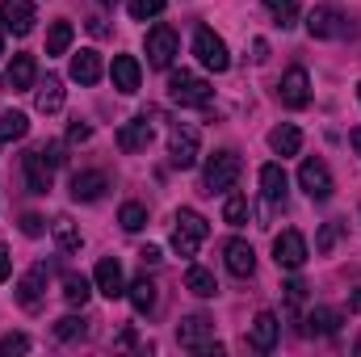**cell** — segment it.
Returning <instances> with one entry per match:
<instances>
[{"instance_id": "1", "label": "cell", "mask_w": 361, "mask_h": 357, "mask_svg": "<svg viewBox=\"0 0 361 357\" xmlns=\"http://www.w3.org/2000/svg\"><path fill=\"white\" fill-rule=\"evenodd\" d=\"M206 236H210V223H206L197 210H177V227H173V248H177V257H193Z\"/></svg>"}, {"instance_id": "2", "label": "cell", "mask_w": 361, "mask_h": 357, "mask_svg": "<svg viewBox=\"0 0 361 357\" xmlns=\"http://www.w3.org/2000/svg\"><path fill=\"white\" fill-rule=\"evenodd\" d=\"M177 341L185 349H193V353H210V357L223 353V345L214 341V320H206V315H189L177 328Z\"/></svg>"}, {"instance_id": "3", "label": "cell", "mask_w": 361, "mask_h": 357, "mask_svg": "<svg viewBox=\"0 0 361 357\" xmlns=\"http://www.w3.org/2000/svg\"><path fill=\"white\" fill-rule=\"evenodd\" d=\"M169 97H173L177 105L206 109V105H210V97H214V89H210L202 76H193V72H173V76H169Z\"/></svg>"}, {"instance_id": "4", "label": "cell", "mask_w": 361, "mask_h": 357, "mask_svg": "<svg viewBox=\"0 0 361 357\" xmlns=\"http://www.w3.org/2000/svg\"><path fill=\"white\" fill-rule=\"evenodd\" d=\"M307 30H311V38H349V34H353L349 17H345L341 8H332V4L311 8V13H307Z\"/></svg>"}, {"instance_id": "5", "label": "cell", "mask_w": 361, "mask_h": 357, "mask_svg": "<svg viewBox=\"0 0 361 357\" xmlns=\"http://www.w3.org/2000/svg\"><path fill=\"white\" fill-rule=\"evenodd\" d=\"M240 156L235 152H214L210 164H206V193H227L235 181H240Z\"/></svg>"}, {"instance_id": "6", "label": "cell", "mask_w": 361, "mask_h": 357, "mask_svg": "<svg viewBox=\"0 0 361 357\" xmlns=\"http://www.w3.org/2000/svg\"><path fill=\"white\" fill-rule=\"evenodd\" d=\"M193 55L202 59V68H210V72H227L231 68V55H227V42L214 34V30H197L193 34Z\"/></svg>"}, {"instance_id": "7", "label": "cell", "mask_w": 361, "mask_h": 357, "mask_svg": "<svg viewBox=\"0 0 361 357\" xmlns=\"http://www.w3.org/2000/svg\"><path fill=\"white\" fill-rule=\"evenodd\" d=\"M169 156H173L177 169H193V164H197V126H189V122H177V126H173V135H169Z\"/></svg>"}, {"instance_id": "8", "label": "cell", "mask_w": 361, "mask_h": 357, "mask_svg": "<svg viewBox=\"0 0 361 357\" xmlns=\"http://www.w3.org/2000/svg\"><path fill=\"white\" fill-rule=\"evenodd\" d=\"M177 30L173 25H152V34H147V59H152V68H173V59H177Z\"/></svg>"}, {"instance_id": "9", "label": "cell", "mask_w": 361, "mask_h": 357, "mask_svg": "<svg viewBox=\"0 0 361 357\" xmlns=\"http://www.w3.org/2000/svg\"><path fill=\"white\" fill-rule=\"evenodd\" d=\"M298 185L307 189V198H315V202H328L332 198V173H328V164L324 160H302V169H298Z\"/></svg>"}, {"instance_id": "10", "label": "cell", "mask_w": 361, "mask_h": 357, "mask_svg": "<svg viewBox=\"0 0 361 357\" xmlns=\"http://www.w3.org/2000/svg\"><path fill=\"white\" fill-rule=\"evenodd\" d=\"M47 277H51V269H47V265H34L25 277H21V282H17V303H21L25 311H38V307H42Z\"/></svg>"}, {"instance_id": "11", "label": "cell", "mask_w": 361, "mask_h": 357, "mask_svg": "<svg viewBox=\"0 0 361 357\" xmlns=\"http://www.w3.org/2000/svg\"><path fill=\"white\" fill-rule=\"evenodd\" d=\"M273 261L281 269H302V261H307V240L298 231H281L273 240Z\"/></svg>"}, {"instance_id": "12", "label": "cell", "mask_w": 361, "mask_h": 357, "mask_svg": "<svg viewBox=\"0 0 361 357\" xmlns=\"http://www.w3.org/2000/svg\"><path fill=\"white\" fill-rule=\"evenodd\" d=\"M97 290L105 298H122L126 294V273H122V261L118 257H101L97 261Z\"/></svg>"}, {"instance_id": "13", "label": "cell", "mask_w": 361, "mask_h": 357, "mask_svg": "<svg viewBox=\"0 0 361 357\" xmlns=\"http://www.w3.org/2000/svg\"><path fill=\"white\" fill-rule=\"evenodd\" d=\"M0 21H4L17 38H25L38 17H34V4H30V0H0Z\"/></svg>"}, {"instance_id": "14", "label": "cell", "mask_w": 361, "mask_h": 357, "mask_svg": "<svg viewBox=\"0 0 361 357\" xmlns=\"http://www.w3.org/2000/svg\"><path fill=\"white\" fill-rule=\"evenodd\" d=\"M281 105H290V109H302L307 101H311V76L302 72V68H290L286 76H281Z\"/></svg>"}, {"instance_id": "15", "label": "cell", "mask_w": 361, "mask_h": 357, "mask_svg": "<svg viewBox=\"0 0 361 357\" xmlns=\"http://www.w3.org/2000/svg\"><path fill=\"white\" fill-rule=\"evenodd\" d=\"M277 332H281L277 315H273V311H261V315L252 320V328H248V345H252L257 353H269L273 345H277Z\"/></svg>"}, {"instance_id": "16", "label": "cell", "mask_w": 361, "mask_h": 357, "mask_svg": "<svg viewBox=\"0 0 361 357\" xmlns=\"http://www.w3.org/2000/svg\"><path fill=\"white\" fill-rule=\"evenodd\" d=\"M109 76H114V89H118V92H139L143 68H139V59H135V55H114Z\"/></svg>"}, {"instance_id": "17", "label": "cell", "mask_w": 361, "mask_h": 357, "mask_svg": "<svg viewBox=\"0 0 361 357\" xmlns=\"http://www.w3.org/2000/svg\"><path fill=\"white\" fill-rule=\"evenodd\" d=\"M21 169H25L30 193H51V164H47L42 152H25V156H21Z\"/></svg>"}, {"instance_id": "18", "label": "cell", "mask_w": 361, "mask_h": 357, "mask_svg": "<svg viewBox=\"0 0 361 357\" xmlns=\"http://www.w3.org/2000/svg\"><path fill=\"white\" fill-rule=\"evenodd\" d=\"M34 76H38V63H34V55H13V63H8V72H4V85L13 92H25L34 85Z\"/></svg>"}, {"instance_id": "19", "label": "cell", "mask_w": 361, "mask_h": 357, "mask_svg": "<svg viewBox=\"0 0 361 357\" xmlns=\"http://www.w3.org/2000/svg\"><path fill=\"white\" fill-rule=\"evenodd\" d=\"M152 143V126H147V118H135V122H126L122 131H118V147L122 152H143Z\"/></svg>"}, {"instance_id": "20", "label": "cell", "mask_w": 361, "mask_h": 357, "mask_svg": "<svg viewBox=\"0 0 361 357\" xmlns=\"http://www.w3.org/2000/svg\"><path fill=\"white\" fill-rule=\"evenodd\" d=\"M227 269H231L235 277H252V269H257V253H252V244L231 240V244H227Z\"/></svg>"}, {"instance_id": "21", "label": "cell", "mask_w": 361, "mask_h": 357, "mask_svg": "<svg viewBox=\"0 0 361 357\" xmlns=\"http://www.w3.org/2000/svg\"><path fill=\"white\" fill-rule=\"evenodd\" d=\"M105 189H109L105 173H76V177H72V198H76V202H97Z\"/></svg>"}, {"instance_id": "22", "label": "cell", "mask_w": 361, "mask_h": 357, "mask_svg": "<svg viewBox=\"0 0 361 357\" xmlns=\"http://www.w3.org/2000/svg\"><path fill=\"white\" fill-rule=\"evenodd\" d=\"M72 80H76V85H97V80H101V55H97V51L72 55Z\"/></svg>"}, {"instance_id": "23", "label": "cell", "mask_w": 361, "mask_h": 357, "mask_svg": "<svg viewBox=\"0 0 361 357\" xmlns=\"http://www.w3.org/2000/svg\"><path fill=\"white\" fill-rule=\"evenodd\" d=\"M269 147L277 156H298V147H302V131L298 126H273L269 131Z\"/></svg>"}, {"instance_id": "24", "label": "cell", "mask_w": 361, "mask_h": 357, "mask_svg": "<svg viewBox=\"0 0 361 357\" xmlns=\"http://www.w3.org/2000/svg\"><path fill=\"white\" fill-rule=\"evenodd\" d=\"M34 105H38V114H59L63 109V80L59 76H47V85L38 89Z\"/></svg>"}, {"instance_id": "25", "label": "cell", "mask_w": 361, "mask_h": 357, "mask_svg": "<svg viewBox=\"0 0 361 357\" xmlns=\"http://www.w3.org/2000/svg\"><path fill=\"white\" fill-rule=\"evenodd\" d=\"M185 290L189 294H197V298H214L219 294V282H214V273L202 265H193L189 273H185Z\"/></svg>"}, {"instance_id": "26", "label": "cell", "mask_w": 361, "mask_h": 357, "mask_svg": "<svg viewBox=\"0 0 361 357\" xmlns=\"http://www.w3.org/2000/svg\"><path fill=\"white\" fill-rule=\"evenodd\" d=\"M261 189H265L269 202H286V189H290L286 169H281V164H265V169H261Z\"/></svg>"}, {"instance_id": "27", "label": "cell", "mask_w": 361, "mask_h": 357, "mask_svg": "<svg viewBox=\"0 0 361 357\" xmlns=\"http://www.w3.org/2000/svg\"><path fill=\"white\" fill-rule=\"evenodd\" d=\"M336 328H341V311H332V307H315L307 315V332L311 337H332Z\"/></svg>"}, {"instance_id": "28", "label": "cell", "mask_w": 361, "mask_h": 357, "mask_svg": "<svg viewBox=\"0 0 361 357\" xmlns=\"http://www.w3.org/2000/svg\"><path fill=\"white\" fill-rule=\"evenodd\" d=\"M51 231H55L59 253H80V231H76V223H72L68 214H59V219L51 223Z\"/></svg>"}, {"instance_id": "29", "label": "cell", "mask_w": 361, "mask_h": 357, "mask_svg": "<svg viewBox=\"0 0 361 357\" xmlns=\"http://www.w3.org/2000/svg\"><path fill=\"white\" fill-rule=\"evenodd\" d=\"M126 294H130V303H135V311H152L156 307V282H147V277H139L135 286H126Z\"/></svg>"}, {"instance_id": "30", "label": "cell", "mask_w": 361, "mask_h": 357, "mask_svg": "<svg viewBox=\"0 0 361 357\" xmlns=\"http://www.w3.org/2000/svg\"><path fill=\"white\" fill-rule=\"evenodd\" d=\"M72 47V21H55L47 34V55H63Z\"/></svg>"}, {"instance_id": "31", "label": "cell", "mask_w": 361, "mask_h": 357, "mask_svg": "<svg viewBox=\"0 0 361 357\" xmlns=\"http://www.w3.org/2000/svg\"><path fill=\"white\" fill-rule=\"evenodd\" d=\"M63 298H68L72 307H85V303H89V277L68 273V277H63Z\"/></svg>"}, {"instance_id": "32", "label": "cell", "mask_w": 361, "mask_h": 357, "mask_svg": "<svg viewBox=\"0 0 361 357\" xmlns=\"http://www.w3.org/2000/svg\"><path fill=\"white\" fill-rule=\"evenodd\" d=\"M25 131H30L25 114H17V109L0 114V139H25Z\"/></svg>"}, {"instance_id": "33", "label": "cell", "mask_w": 361, "mask_h": 357, "mask_svg": "<svg viewBox=\"0 0 361 357\" xmlns=\"http://www.w3.org/2000/svg\"><path fill=\"white\" fill-rule=\"evenodd\" d=\"M223 219H227L231 227H244V223H248V198H244V193H231V198L223 202Z\"/></svg>"}, {"instance_id": "34", "label": "cell", "mask_w": 361, "mask_h": 357, "mask_svg": "<svg viewBox=\"0 0 361 357\" xmlns=\"http://www.w3.org/2000/svg\"><path fill=\"white\" fill-rule=\"evenodd\" d=\"M118 223H122L126 231H139V227H147V210H143L139 202H126V206L118 210Z\"/></svg>"}, {"instance_id": "35", "label": "cell", "mask_w": 361, "mask_h": 357, "mask_svg": "<svg viewBox=\"0 0 361 357\" xmlns=\"http://www.w3.org/2000/svg\"><path fill=\"white\" fill-rule=\"evenodd\" d=\"M269 4V13L277 17V25L286 30V25H294V17H298V0H265Z\"/></svg>"}, {"instance_id": "36", "label": "cell", "mask_w": 361, "mask_h": 357, "mask_svg": "<svg viewBox=\"0 0 361 357\" xmlns=\"http://www.w3.org/2000/svg\"><path fill=\"white\" fill-rule=\"evenodd\" d=\"M169 0H130V17L135 21H147V17H160Z\"/></svg>"}, {"instance_id": "37", "label": "cell", "mask_w": 361, "mask_h": 357, "mask_svg": "<svg viewBox=\"0 0 361 357\" xmlns=\"http://www.w3.org/2000/svg\"><path fill=\"white\" fill-rule=\"evenodd\" d=\"M341 240V223H324L319 227V236H315V253L324 257V253H332V244Z\"/></svg>"}, {"instance_id": "38", "label": "cell", "mask_w": 361, "mask_h": 357, "mask_svg": "<svg viewBox=\"0 0 361 357\" xmlns=\"http://www.w3.org/2000/svg\"><path fill=\"white\" fill-rule=\"evenodd\" d=\"M302 298H307V282H302V277H290V282H286V303H290V320L298 315V303H302Z\"/></svg>"}, {"instance_id": "39", "label": "cell", "mask_w": 361, "mask_h": 357, "mask_svg": "<svg viewBox=\"0 0 361 357\" xmlns=\"http://www.w3.org/2000/svg\"><path fill=\"white\" fill-rule=\"evenodd\" d=\"M55 337H59V341H76V337H85V324H80L76 315H63V320L55 324Z\"/></svg>"}, {"instance_id": "40", "label": "cell", "mask_w": 361, "mask_h": 357, "mask_svg": "<svg viewBox=\"0 0 361 357\" xmlns=\"http://www.w3.org/2000/svg\"><path fill=\"white\" fill-rule=\"evenodd\" d=\"M30 349V341L21 337V332H8V337H0V353H25Z\"/></svg>"}, {"instance_id": "41", "label": "cell", "mask_w": 361, "mask_h": 357, "mask_svg": "<svg viewBox=\"0 0 361 357\" xmlns=\"http://www.w3.org/2000/svg\"><path fill=\"white\" fill-rule=\"evenodd\" d=\"M89 139H92L89 122H72V126H68V143H89Z\"/></svg>"}, {"instance_id": "42", "label": "cell", "mask_w": 361, "mask_h": 357, "mask_svg": "<svg viewBox=\"0 0 361 357\" xmlns=\"http://www.w3.org/2000/svg\"><path fill=\"white\" fill-rule=\"evenodd\" d=\"M38 152L47 156V164H51V169H59V164L68 160V156H63V143H47V147H38Z\"/></svg>"}, {"instance_id": "43", "label": "cell", "mask_w": 361, "mask_h": 357, "mask_svg": "<svg viewBox=\"0 0 361 357\" xmlns=\"http://www.w3.org/2000/svg\"><path fill=\"white\" fill-rule=\"evenodd\" d=\"M21 231H25V236H42V219H38V214H25V219H21Z\"/></svg>"}, {"instance_id": "44", "label": "cell", "mask_w": 361, "mask_h": 357, "mask_svg": "<svg viewBox=\"0 0 361 357\" xmlns=\"http://www.w3.org/2000/svg\"><path fill=\"white\" fill-rule=\"evenodd\" d=\"M252 59H257V63H265V59H269V42H265V38H257V42H252Z\"/></svg>"}, {"instance_id": "45", "label": "cell", "mask_w": 361, "mask_h": 357, "mask_svg": "<svg viewBox=\"0 0 361 357\" xmlns=\"http://www.w3.org/2000/svg\"><path fill=\"white\" fill-rule=\"evenodd\" d=\"M89 34H92V38H105V34H109L105 17H92V21H89Z\"/></svg>"}, {"instance_id": "46", "label": "cell", "mask_w": 361, "mask_h": 357, "mask_svg": "<svg viewBox=\"0 0 361 357\" xmlns=\"http://www.w3.org/2000/svg\"><path fill=\"white\" fill-rule=\"evenodd\" d=\"M139 261H143V265H160L164 257H160V248H143V253H139Z\"/></svg>"}, {"instance_id": "47", "label": "cell", "mask_w": 361, "mask_h": 357, "mask_svg": "<svg viewBox=\"0 0 361 357\" xmlns=\"http://www.w3.org/2000/svg\"><path fill=\"white\" fill-rule=\"evenodd\" d=\"M8 269H13V257H8V248H4V244H0V282H4V277H8Z\"/></svg>"}, {"instance_id": "48", "label": "cell", "mask_w": 361, "mask_h": 357, "mask_svg": "<svg viewBox=\"0 0 361 357\" xmlns=\"http://www.w3.org/2000/svg\"><path fill=\"white\" fill-rule=\"evenodd\" d=\"M353 152H357V156H361V126H357V131H353Z\"/></svg>"}, {"instance_id": "49", "label": "cell", "mask_w": 361, "mask_h": 357, "mask_svg": "<svg viewBox=\"0 0 361 357\" xmlns=\"http://www.w3.org/2000/svg\"><path fill=\"white\" fill-rule=\"evenodd\" d=\"M349 307H353V311H361V290L353 294V298H349Z\"/></svg>"}, {"instance_id": "50", "label": "cell", "mask_w": 361, "mask_h": 357, "mask_svg": "<svg viewBox=\"0 0 361 357\" xmlns=\"http://www.w3.org/2000/svg\"><path fill=\"white\" fill-rule=\"evenodd\" d=\"M97 4H105V8H114V4H118V0H97Z\"/></svg>"}, {"instance_id": "51", "label": "cell", "mask_w": 361, "mask_h": 357, "mask_svg": "<svg viewBox=\"0 0 361 357\" xmlns=\"http://www.w3.org/2000/svg\"><path fill=\"white\" fill-rule=\"evenodd\" d=\"M0 59H4V38H0Z\"/></svg>"}, {"instance_id": "52", "label": "cell", "mask_w": 361, "mask_h": 357, "mask_svg": "<svg viewBox=\"0 0 361 357\" xmlns=\"http://www.w3.org/2000/svg\"><path fill=\"white\" fill-rule=\"evenodd\" d=\"M357 97H361V85H357Z\"/></svg>"}]
</instances>
